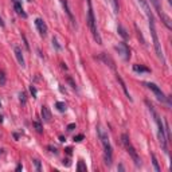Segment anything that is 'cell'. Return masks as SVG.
I'll return each instance as SVG.
<instances>
[{"label":"cell","instance_id":"cell-1","mask_svg":"<svg viewBox=\"0 0 172 172\" xmlns=\"http://www.w3.org/2000/svg\"><path fill=\"white\" fill-rule=\"evenodd\" d=\"M97 134H98V139L101 140V144L104 147V160L108 167L112 166V145H110L109 136H108L106 129L102 125H97Z\"/></svg>","mask_w":172,"mask_h":172},{"label":"cell","instance_id":"cell-2","mask_svg":"<svg viewBox=\"0 0 172 172\" xmlns=\"http://www.w3.org/2000/svg\"><path fill=\"white\" fill-rule=\"evenodd\" d=\"M147 106L148 109H149L151 114L153 116L155 121H156L157 124V136H159V140H160V144H161V148H163V151L166 153H168V148H167V137H166V130H164V124L161 119L159 117V114L156 113V110H155V108L152 106V104H149V101H147Z\"/></svg>","mask_w":172,"mask_h":172},{"label":"cell","instance_id":"cell-3","mask_svg":"<svg viewBox=\"0 0 172 172\" xmlns=\"http://www.w3.org/2000/svg\"><path fill=\"white\" fill-rule=\"evenodd\" d=\"M87 4H89V11H87V26H89L90 32H92L94 40H96L98 45H102V39H101V36H100L98 28H97V22H96V18H94L92 0H87Z\"/></svg>","mask_w":172,"mask_h":172},{"label":"cell","instance_id":"cell-4","mask_svg":"<svg viewBox=\"0 0 172 172\" xmlns=\"http://www.w3.org/2000/svg\"><path fill=\"white\" fill-rule=\"evenodd\" d=\"M121 141H123V144H124V147H125L126 152L129 153L130 157H132L134 166H136V167H140V166H141V159L139 157V155H137V151L134 149V147L132 145V143H130L129 136H128L126 133H123V136H121Z\"/></svg>","mask_w":172,"mask_h":172},{"label":"cell","instance_id":"cell-5","mask_svg":"<svg viewBox=\"0 0 172 172\" xmlns=\"http://www.w3.org/2000/svg\"><path fill=\"white\" fill-rule=\"evenodd\" d=\"M149 30H151V35H152L155 51H156L159 59H161V62L166 63V59H164V55H163V50H161L160 40H159V36H157V32H156V27H155V20H149Z\"/></svg>","mask_w":172,"mask_h":172},{"label":"cell","instance_id":"cell-6","mask_svg":"<svg viewBox=\"0 0 172 172\" xmlns=\"http://www.w3.org/2000/svg\"><path fill=\"white\" fill-rule=\"evenodd\" d=\"M114 49H116V51L119 53V55L124 60H129L130 59V50H129V47H128V45L125 42H120L119 45L114 46Z\"/></svg>","mask_w":172,"mask_h":172},{"label":"cell","instance_id":"cell-7","mask_svg":"<svg viewBox=\"0 0 172 172\" xmlns=\"http://www.w3.org/2000/svg\"><path fill=\"white\" fill-rule=\"evenodd\" d=\"M145 85H147V87H148V89H151V90H152V92H153V94H155V96H156V98L159 100V101H161V102H164V101H166V98H167V97L164 96V93L161 92V89H160V87L156 85V83L148 82V83H145Z\"/></svg>","mask_w":172,"mask_h":172},{"label":"cell","instance_id":"cell-8","mask_svg":"<svg viewBox=\"0 0 172 172\" xmlns=\"http://www.w3.org/2000/svg\"><path fill=\"white\" fill-rule=\"evenodd\" d=\"M137 3H139L140 7L143 8V11H144V13L147 15L148 20H155L153 13H152V11H151V7H149V4H148L147 0H137Z\"/></svg>","mask_w":172,"mask_h":172},{"label":"cell","instance_id":"cell-9","mask_svg":"<svg viewBox=\"0 0 172 172\" xmlns=\"http://www.w3.org/2000/svg\"><path fill=\"white\" fill-rule=\"evenodd\" d=\"M35 26H36L38 32L40 34V36H46L47 35V26H46V23H45V20L43 19L36 18L35 19Z\"/></svg>","mask_w":172,"mask_h":172},{"label":"cell","instance_id":"cell-10","mask_svg":"<svg viewBox=\"0 0 172 172\" xmlns=\"http://www.w3.org/2000/svg\"><path fill=\"white\" fill-rule=\"evenodd\" d=\"M13 53H15V57H16V60H18V63L22 67L26 66V62H24V57H23V53H22V49L20 47L16 46L15 49H13Z\"/></svg>","mask_w":172,"mask_h":172},{"label":"cell","instance_id":"cell-11","mask_svg":"<svg viewBox=\"0 0 172 172\" xmlns=\"http://www.w3.org/2000/svg\"><path fill=\"white\" fill-rule=\"evenodd\" d=\"M40 114H42V119L45 123H50V121H51V113H50V110L47 106H42Z\"/></svg>","mask_w":172,"mask_h":172},{"label":"cell","instance_id":"cell-12","mask_svg":"<svg viewBox=\"0 0 172 172\" xmlns=\"http://www.w3.org/2000/svg\"><path fill=\"white\" fill-rule=\"evenodd\" d=\"M13 8H15L16 13H18L19 16H22V18H27V13L24 12V9H23V7L20 3H13Z\"/></svg>","mask_w":172,"mask_h":172},{"label":"cell","instance_id":"cell-13","mask_svg":"<svg viewBox=\"0 0 172 172\" xmlns=\"http://www.w3.org/2000/svg\"><path fill=\"white\" fill-rule=\"evenodd\" d=\"M60 3H62V5H63V8H65V11H66V13H67V16L70 18V20H71V23L74 24V16H73V13H71V11H70V8H69V4H67V0H60Z\"/></svg>","mask_w":172,"mask_h":172},{"label":"cell","instance_id":"cell-14","mask_svg":"<svg viewBox=\"0 0 172 172\" xmlns=\"http://www.w3.org/2000/svg\"><path fill=\"white\" fill-rule=\"evenodd\" d=\"M117 81L120 82V85H121V87H123V90H124V93H125V96H126V98L128 100H130L132 101V97H130V94H129V92H128V89H126V85H125V82L123 81V78H121L120 75H117Z\"/></svg>","mask_w":172,"mask_h":172},{"label":"cell","instance_id":"cell-15","mask_svg":"<svg viewBox=\"0 0 172 172\" xmlns=\"http://www.w3.org/2000/svg\"><path fill=\"white\" fill-rule=\"evenodd\" d=\"M105 2L109 3V5L112 7V9H113L114 13H119L120 12V7H119V2H117V0H105Z\"/></svg>","mask_w":172,"mask_h":172},{"label":"cell","instance_id":"cell-16","mask_svg":"<svg viewBox=\"0 0 172 172\" xmlns=\"http://www.w3.org/2000/svg\"><path fill=\"white\" fill-rule=\"evenodd\" d=\"M133 70L136 73H151V70L148 67H144L141 65H133Z\"/></svg>","mask_w":172,"mask_h":172},{"label":"cell","instance_id":"cell-17","mask_svg":"<svg viewBox=\"0 0 172 172\" xmlns=\"http://www.w3.org/2000/svg\"><path fill=\"white\" fill-rule=\"evenodd\" d=\"M117 31H119V34H120V35L123 36V38L125 39V40H126L128 38H129V35H128V34H126V30L124 28L123 26H119V27H117Z\"/></svg>","mask_w":172,"mask_h":172},{"label":"cell","instance_id":"cell-18","mask_svg":"<svg viewBox=\"0 0 172 172\" xmlns=\"http://www.w3.org/2000/svg\"><path fill=\"white\" fill-rule=\"evenodd\" d=\"M55 108L59 110V112H66V109H67L66 104L65 102H60V101H58V102L55 104Z\"/></svg>","mask_w":172,"mask_h":172},{"label":"cell","instance_id":"cell-19","mask_svg":"<svg viewBox=\"0 0 172 172\" xmlns=\"http://www.w3.org/2000/svg\"><path fill=\"white\" fill-rule=\"evenodd\" d=\"M152 163H153V167H155V170H156L157 172H160V167H159V161H157L156 159V156L152 153Z\"/></svg>","mask_w":172,"mask_h":172},{"label":"cell","instance_id":"cell-20","mask_svg":"<svg viewBox=\"0 0 172 172\" xmlns=\"http://www.w3.org/2000/svg\"><path fill=\"white\" fill-rule=\"evenodd\" d=\"M5 85V73L3 70H0V86Z\"/></svg>","mask_w":172,"mask_h":172},{"label":"cell","instance_id":"cell-21","mask_svg":"<svg viewBox=\"0 0 172 172\" xmlns=\"http://www.w3.org/2000/svg\"><path fill=\"white\" fill-rule=\"evenodd\" d=\"M53 46L55 47V50H58V51H59V50H62V46H59L58 39H57L55 36H54V38H53Z\"/></svg>","mask_w":172,"mask_h":172},{"label":"cell","instance_id":"cell-22","mask_svg":"<svg viewBox=\"0 0 172 172\" xmlns=\"http://www.w3.org/2000/svg\"><path fill=\"white\" fill-rule=\"evenodd\" d=\"M77 170H78V171H87V168H86L85 164H83L82 160L78 161V168H77Z\"/></svg>","mask_w":172,"mask_h":172},{"label":"cell","instance_id":"cell-23","mask_svg":"<svg viewBox=\"0 0 172 172\" xmlns=\"http://www.w3.org/2000/svg\"><path fill=\"white\" fill-rule=\"evenodd\" d=\"M32 125L35 126V129H36V132H38V133H42V132H43V128H42V125H40L39 123H36V121H35Z\"/></svg>","mask_w":172,"mask_h":172},{"label":"cell","instance_id":"cell-24","mask_svg":"<svg viewBox=\"0 0 172 172\" xmlns=\"http://www.w3.org/2000/svg\"><path fill=\"white\" fill-rule=\"evenodd\" d=\"M19 101H20V104H22V105H24V104H26V94L23 92L19 94Z\"/></svg>","mask_w":172,"mask_h":172},{"label":"cell","instance_id":"cell-25","mask_svg":"<svg viewBox=\"0 0 172 172\" xmlns=\"http://www.w3.org/2000/svg\"><path fill=\"white\" fill-rule=\"evenodd\" d=\"M30 90H31V94H32V97L34 98H36V94H38V92H36V89H35V86H30Z\"/></svg>","mask_w":172,"mask_h":172},{"label":"cell","instance_id":"cell-26","mask_svg":"<svg viewBox=\"0 0 172 172\" xmlns=\"http://www.w3.org/2000/svg\"><path fill=\"white\" fill-rule=\"evenodd\" d=\"M82 140H83V134H78V136L74 137V141H75V143H81Z\"/></svg>","mask_w":172,"mask_h":172},{"label":"cell","instance_id":"cell-27","mask_svg":"<svg viewBox=\"0 0 172 172\" xmlns=\"http://www.w3.org/2000/svg\"><path fill=\"white\" fill-rule=\"evenodd\" d=\"M34 164H35V167H36V170H38V171H40V170H42V167H40L39 160H34Z\"/></svg>","mask_w":172,"mask_h":172},{"label":"cell","instance_id":"cell-28","mask_svg":"<svg viewBox=\"0 0 172 172\" xmlns=\"http://www.w3.org/2000/svg\"><path fill=\"white\" fill-rule=\"evenodd\" d=\"M73 129H75V124H69V125H67V130H69V132H71Z\"/></svg>","mask_w":172,"mask_h":172},{"label":"cell","instance_id":"cell-29","mask_svg":"<svg viewBox=\"0 0 172 172\" xmlns=\"http://www.w3.org/2000/svg\"><path fill=\"white\" fill-rule=\"evenodd\" d=\"M71 151H73V149H71V148H67V149H66V152H67V153H69V155H71Z\"/></svg>","mask_w":172,"mask_h":172},{"label":"cell","instance_id":"cell-30","mask_svg":"<svg viewBox=\"0 0 172 172\" xmlns=\"http://www.w3.org/2000/svg\"><path fill=\"white\" fill-rule=\"evenodd\" d=\"M22 168H23V167H22V164H19V166H18V167H16V170H18V171H19V170H22Z\"/></svg>","mask_w":172,"mask_h":172},{"label":"cell","instance_id":"cell-31","mask_svg":"<svg viewBox=\"0 0 172 172\" xmlns=\"http://www.w3.org/2000/svg\"><path fill=\"white\" fill-rule=\"evenodd\" d=\"M0 26H2V27H4V23H3V20H2V18H0Z\"/></svg>","mask_w":172,"mask_h":172},{"label":"cell","instance_id":"cell-32","mask_svg":"<svg viewBox=\"0 0 172 172\" xmlns=\"http://www.w3.org/2000/svg\"><path fill=\"white\" fill-rule=\"evenodd\" d=\"M119 170H120V171H124V167L121 166V164H120V166H119Z\"/></svg>","mask_w":172,"mask_h":172},{"label":"cell","instance_id":"cell-33","mask_svg":"<svg viewBox=\"0 0 172 172\" xmlns=\"http://www.w3.org/2000/svg\"><path fill=\"white\" fill-rule=\"evenodd\" d=\"M12 2H13V3H20L22 0H12Z\"/></svg>","mask_w":172,"mask_h":172},{"label":"cell","instance_id":"cell-34","mask_svg":"<svg viewBox=\"0 0 172 172\" xmlns=\"http://www.w3.org/2000/svg\"><path fill=\"white\" fill-rule=\"evenodd\" d=\"M0 123H3V116H0Z\"/></svg>","mask_w":172,"mask_h":172},{"label":"cell","instance_id":"cell-35","mask_svg":"<svg viewBox=\"0 0 172 172\" xmlns=\"http://www.w3.org/2000/svg\"><path fill=\"white\" fill-rule=\"evenodd\" d=\"M27 2H32V0H27Z\"/></svg>","mask_w":172,"mask_h":172},{"label":"cell","instance_id":"cell-36","mask_svg":"<svg viewBox=\"0 0 172 172\" xmlns=\"http://www.w3.org/2000/svg\"><path fill=\"white\" fill-rule=\"evenodd\" d=\"M0 108H2V102H0Z\"/></svg>","mask_w":172,"mask_h":172}]
</instances>
